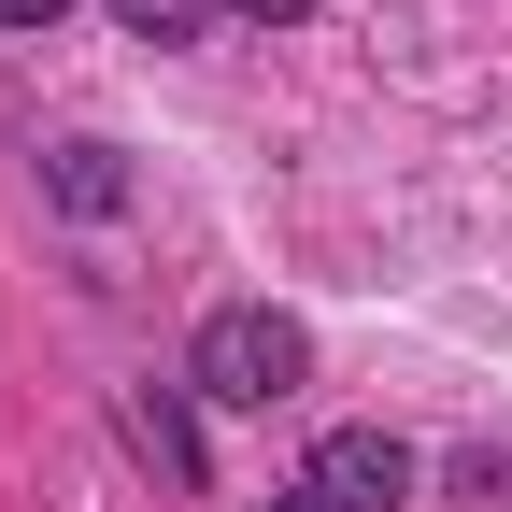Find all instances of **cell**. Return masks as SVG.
Here are the masks:
<instances>
[{"label": "cell", "mask_w": 512, "mask_h": 512, "mask_svg": "<svg viewBox=\"0 0 512 512\" xmlns=\"http://www.w3.org/2000/svg\"><path fill=\"white\" fill-rule=\"evenodd\" d=\"M299 384H313V328H299V313H271V299L200 313V342H185V399H214V413H285Z\"/></svg>", "instance_id": "6da1fadb"}, {"label": "cell", "mask_w": 512, "mask_h": 512, "mask_svg": "<svg viewBox=\"0 0 512 512\" xmlns=\"http://www.w3.org/2000/svg\"><path fill=\"white\" fill-rule=\"evenodd\" d=\"M299 484L328 498V512H399V498L427 484V456H413L399 427H328V441H313V470H299Z\"/></svg>", "instance_id": "7a4b0ae2"}, {"label": "cell", "mask_w": 512, "mask_h": 512, "mask_svg": "<svg viewBox=\"0 0 512 512\" xmlns=\"http://www.w3.org/2000/svg\"><path fill=\"white\" fill-rule=\"evenodd\" d=\"M114 427H128V456H143L171 498H214V441H200V399H185V384H128Z\"/></svg>", "instance_id": "3957f363"}, {"label": "cell", "mask_w": 512, "mask_h": 512, "mask_svg": "<svg viewBox=\"0 0 512 512\" xmlns=\"http://www.w3.org/2000/svg\"><path fill=\"white\" fill-rule=\"evenodd\" d=\"M43 200L72 214V228H114V214H128V143H100V128L43 143Z\"/></svg>", "instance_id": "277c9868"}, {"label": "cell", "mask_w": 512, "mask_h": 512, "mask_svg": "<svg viewBox=\"0 0 512 512\" xmlns=\"http://www.w3.org/2000/svg\"><path fill=\"white\" fill-rule=\"evenodd\" d=\"M214 15H228V0H114V29H128V43H200Z\"/></svg>", "instance_id": "5b68a950"}, {"label": "cell", "mask_w": 512, "mask_h": 512, "mask_svg": "<svg viewBox=\"0 0 512 512\" xmlns=\"http://www.w3.org/2000/svg\"><path fill=\"white\" fill-rule=\"evenodd\" d=\"M441 484H456V512H512V441H470Z\"/></svg>", "instance_id": "8992f818"}, {"label": "cell", "mask_w": 512, "mask_h": 512, "mask_svg": "<svg viewBox=\"0 0 512 512\" xmlns=\"http://www.w3.org/2000/svg\"><path fill=\"white\" fill-rule=\"evenodd\" d=\"M242 29H313V0H228Z\"/></svg>", "instance_id": "52a82bcc"}, {"label": "cell", "mask_w": 512, "mask_h": 512, "mask_svg": "<svg viewBox=\"0 0 512 512\" xmlns=\"http://www.w3.org/2000/svg\"><path fill=\"white\" fill-rule=\"evenodd\" d=\"M57 15H72V0H0V29H57Z\"/></svg>", "instance_id": "ba28073f"}, {"label": "cell", "mask_w": 512, "mask_h": 512, "mask_svg": "<svg viewBox=\"0 0 512 512\" xmlns=\"http://www.w3.org/2000/svg\"><path fill=\"white\" fill-rule=\"evenodd\" d=\"M271 512H328V498H313V484H285V498H271Z\"/></svg>", "instance_id": "9c48e42d"}]
</instances>
